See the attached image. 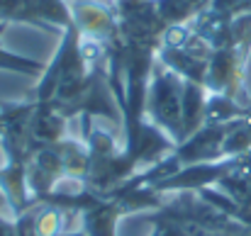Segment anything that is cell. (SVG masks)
Here are the masks:
<instances>
[{"mask_svg":"<svg viewBox=\"0 0 251 236\" xmlns=\"http://www.w3.org/2000/svg\"><path fill=\"white\" fill-rule=\"evenodd\" d=\"M149 112L156 124H161L176 139L183 137V85L173 71L156 69L149 90Z\"/></svg>","mask_w":251,"mask_h":236,"instance_id":"obj_1","label":"cell"},{"mask_svg":"<svg viewBox=\"0 0 251 236\" xmlns=\"http://www.w3.org/2000/svg\"><path fill=\"white\" fill-rule=\"evenodd\" d=\"M76 29H83L90 37H105L115 29V15L98 0H83L76 5Z\"/></svg>","mask_w":251,"mask_h":236,"instance_id":"obj_2","label":"cell"},{"mask_svg":"<svg viewBox=\"0 0 251 236\" xmlns=\"http://www.w3.org/2000/svg\"><path fill=\"white\" fill-rule=\"evenodd\" d=\"M210 0H156L159 15L168 24H183L188 17L202 15Z\"/></svg>","mask_w":251,"mask_h":236,"instance_id":"obj_3","label":"cell"},{"mask_svg":"<svg viewBox=\"0 0 251 236\" xmlns=\"http://www.w3.org/2000/svg\"><path fill=\"white\" fill-rule=\"evenodd\" d=\"M0 69H12V71H22V73H37L42 66L34 64V61L20 59V56H15V54H7V51L0 47Z\"/></svg>","mask_w":251,"mask_h":236,"instance_id":"obj_4","label":"cell"}]
</instances>
